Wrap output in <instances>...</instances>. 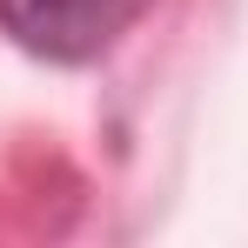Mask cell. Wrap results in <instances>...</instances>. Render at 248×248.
Segmentation results:
<instances>
[{
  "instance_id": "obj_1",
  "label": "cell",
  "mask_w": 248,
  "mask_h": 248,
  "mask_svg": "<svg viewBox=\"0 0 248 248\" xmlns=\"http://www.w3.org/2000/svg\"><path fill=\"white\" fill-rule=\"evenodd\" d=\"M141 7L148 0H0V27L34 61L81 67V61H101L121 41L141 20Z\"/></svg>"
}]
</instances>
